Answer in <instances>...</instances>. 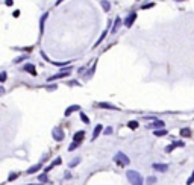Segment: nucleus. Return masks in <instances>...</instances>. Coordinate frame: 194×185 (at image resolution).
Returning <instances> with one entry per match:
<instances>
[{
    "mask_svg": "<svg viewBox=\"0 0 194 185\" xmlns=\"http://www.w3.org/2000/svg\"><path fill=\"white\" fill-rule=\"evenodd\" d=\"M28 58H29L28 55H23V56H18V58H17V59H15L14 62H15V64H18V62H21V61H23V59H28Z\"/></svg>",
    "mask_w": 194,
    "mask_h": 185,
    "instance_id": "27",
    "label": "nucleus"
},
{
    "mask_svg": "<svg viewBox=\"0 0 194 185\" xmlns=\"http://www.w3.org/2000/svg\"><path fill=\"white\" fill-rule=\"evenodd\" d=\"M32 185H36V184H32ZM38 185H42V184H38Z\"/></svg>",
    "mask_w": 194,
    "mask_h": 185,
    "instance_id": "37",
    "label": "nucleus"
},
{
    "mask_svg": "<svg viewBox=\"0 0 194 185\" xmlns=\"http://www.w3.org/2000/svg\"><path fill=\"white\" fill-rule=\"evenodd\" d=\"M106 35H108V30H105V32H103V34H102V35H100V38H99V40H97V43H96V47H97V46H99V44L102 43V41H103V40H105V36H106Z\"/></svg>",
    "mask_w": 194,
    "mask_h": 185,
    "instance_id": "21",
    "label": "nucleus"
},
{
    "mask_svg": "<svg viewBox=\"0 0 194 185\" xmlns=\"http://www.w3.org/2000/svg\"><path fill=\"white\" fill-rule=\"evenodd\" d=\"M120 24H121V18H120V17H117V18H115V24H114V28H112L111 32H112V34H115V32H117V29L120 28Z\"/></svg>",
    "mask_w": 194,
    "mask_h": 185,
    "instance_id": "17",
    "label": "nucleus"
},
{
    "mask_svg": "<svg viewBox=\"0 0 194 185\" xmlns=\"http://www.w3.org/2000/svg\"><path fill=\"white\" fill-rule=\"evenodd\" d=\"M38 181H40L41 184H44V182H47V174H46V173H42V174H40V176H38Z\"/></svg>",
    "mask_w": 194,
    "mask_h": 185,
    "instance_id": "22",
    "label": "nucleus"
},
{
    "mask_svg": "<svg viewBox=\"0 0 194 185\" xmlns=\"http://www.w3.org/2000/svg\"><path fill=\"white\" fill-rule=\"evenodd\" d=\"M114 161L118 164V165H129V162H131V159H129V156H126L123 152H117L115 156H114Z\"/></svg>",
    "mask_w": 194,
    "mask_h": 185,
    "instance_id": "2",
    "label": "nucleus"
},
{
    "mask_svg": "<svg viewBox=\"0 0 194 185\" xmlns=\"http://www.w3.org/2000/svg\"><path fill=\"white\" fill-rule=\"evenodd\" d=\"M100 5H102V8H103V11L109 12V9H111V3L108 2V0H100Z\"/></svg>",
    "mask_w": 194,
    "mask_h": 185,
    "instance_id": "15",
    "label": "nucleus"
},
{
    "mask_svg": "<svg viewBox=\"0 0 194 185\" xmlns=\"http://www.w3.org/2000/svg\"><path fill=\"white\" fill-rule=\"evenodd\" d=\"M42 167V164L40 162V164H35V165H32L30 168H29V170H28V174H32V173H36V172H38L40 170V168Z\"/></svg>",
    "mask_w": 194,
    "mask_h": 185,
    "instance_id": "14",
    "label": "nucleus"
},
{
    "mask_svg": "<svg viewBox=\"0 0 194 185\" xmlns=\"http://www.w3.org/2000/svg\"><path fill=\"white\" fill-rule=\"evenodd\" d=\"M102 131H103V126H102V124H97L96 128H94V132H93V140H96L97 137L102 134Z\"/></svg>",
    "mask_w": 194,
    "mask_h": 185,
    "instance_id": "12",
    "label": "nucleus"
},
{
    "mask_svg": "<svg viewBox=\"0 0 194 185\" xmlns=\"http://www.w3.org/2000/svg\"><path fill=\"white\" fill-rule=\"evenodd\" d=\"M52 137H53V140L55 141H62L64 140V132L62 129H59V128H55L52 132Z\"/></svg>",
    "mask_w": 194,
    "mask_h": 185,
    "instance_id": "4",
    "label": "nucleus"
},
{
    "mask_svg": "<svg viewBox=\"0 0 194 185\" xmlns=\"http://www.w3.org/2000/svg\"><path fill=\"white\" fill-rule=\"evenodd\" d=\"M12 3H14V0H6V2H5L6 6H12Z\"/></svg>",
    "mask_w": 194,
    "mask_h": 185,
    "instance_id": "33",
    "label": "nucleus"
},
{
    "mask_svg": "<svg viewBox=\"0 0 194 185\" xmlns=\"http://www.w3.org/2000/svg\"><path fill=\"white\" fill-rule=\"evenodd\" d=\"M181 137H191V129L190 128L181 129Z\"/></svg>",
    "mask_w": 194,
    "mask_h": 185,
    "instance_id": "18",
    "label": "nucleus"
},
{
    "mask_svg": "<svg viewBox=\"0 0 194 185\" xmlns=\"http://www.w3.org/2000/svg\"><path fill=\"white\" fill-rule=\"evenodd\" d=\"M56 88V85H50V87H47V89H50V91H52V89H55Z\"/></svg>",
    "mask_w": 194,
    "mask_h": 185,
    "instance_id": "35",
    "label": "nucleus"
},
{
    "mask_svg": "<svg viewBox=\"0 0 194 185\" xmlns=\"http://www.w3.org/2000/svg\"><path fill=\"white\" fill-rule=\"evenodd\" d=\"M156 182V178L155 176H150V178H147V185H153Z\"/></svg>",
    "mask_w": 194,
    "mask_h": 185,
    "instance_id": "28",
    "label": "nucleus"
},
{
    "mask_svg": "<svg viewBox=\"0 0 194 185\" xmlns=\"http://www.w3.org/2000/svg\"><path fill=\"white\" fill-rule=\"evenodd\" d=\"M61 162H62V159H61V158H56V159H53V162L50 164V165H47V167L44 168V170H46V173H47V172H50V170H52L53 167L59 165V164H61Z\"/></svg>",
    "mask_w": 194,
    "mask_h": 185,
    "instance_id": "10",
    "label": "nucleus"
},
{
    "mask_svg": "<svg viewBox=\"0 0 194 185\" xmlns=\"http://www.w3.org/2000/svg\"><path fill=\"white\" fill-rule=\"evenodd\" d=\"M97 106L103 108V109H118L117 106H114V105H111V103H106V102H99V103H97Z\"/></svg>",
    "mask_w": 194,
    "mask_h": 185,
    "instance_id": "11",
    "label": "nucleus"
},
{
    "mask_svg": "<svg viewBox=\"0 0 194 185\" xmlns=\"http://www.w3.org/2000/svg\"><path fill=\"white\" fill-rule=\"evenodd\" d=\"M70 70H71L70 67L64 68V70H61V73H56V75L50 76V77L47 79V81H55V79H62V77H65V76H68V75H70Z\"/></svg>",
    "mask_w": 194,
    "mask_h": 185,
    "instance_id": "3",
    "label": "nucleus"
},
{
    "mask_svg": "<svg viewBox=\"0 0 194 185\" xmlns=\"http://www.w3.org/2000/svg\"><path fill=\"white\" fill-rule=\"evenodd\" d=\"M153 6H155V3H146V5H143V9H150Z\"/></svg>",
    "mask_w": 194,
    "mask_h": 185,
    "instance_id": "30",
    "label": "nucleus"
},
{
    "mask_svg": "<svg viewBox=\"0 0 194 185\" xmlns=\"http://www.w3.org/2000/svg\"><path fill=\"white\" fill-rule=\"evenodd\" d=\"M85 138V131H77L76 134L73 135V141H76V143H80Z\"/></svg>",
    "mask_w": 194,
    "mask_h": 185,
    "instance_id": "8",
    "label": "nucleus"
},
{
    "mask_svg": "<svg viewBox=\"0 0 194 185\" xmlns=\"http://www.w3.org/2000/svg\"><path fill=\"white\" fill-rule=\"evenodd\" d=\"M127 126H129L131 129H137V128H138V121H129Z\"/></svg>",
    "mask_w": 194,
    "mask_h": 185,
    "instance_id": "25",
    "label": "nucleus"
},
{
    "mask_svg": "<svg viewBox=\"0 0 194 185\" xmlns=\"http://www.w3.org/2000/svg\"><path fill=\"white\" fill-rule=\"evenodd\" d=\"M135 20H137V12H131V14H129L127 17L125 18V26H126V28H131Z\"/></svg>",
    "mask_w": 194,
    "mask_h": 185,
    "instance_id": "5",
    "label": "nucleus"
},
{
    "mask_svg": "<svg viewBox=\"0 0 194 185\" xmlns=\"http://www.w3.org/2000/svg\"><path fill=\"white\" fill-rule=\"evenodd\" d=\"M23 71H28V73H30L32 76H36V70H35V65L34 64H24V67H23Z\"/></svg>",
    "mask_w": 194,
    "mask_h": 185,
    "instance_id": "6",
    "label": "nucleus"
},
{
    "mask_svg": "<svg viewBox=\"0 0 194 185\" xmlns=\"http://www.w3.org/2000/svg\"><path fill=\"white\" fill-rule=\"evenodd\" d=\"M103 134H105V135H109V134H112V128H111V126H108V128L105 129V132H103Z\"/></svg>",
    "mask_w": 194,
    "mask_h": 185,
    "instance_id": "32",
    "label": "nucleus"
},
{
    "mask_svg": "<svg viewBox=\"0 0 194 185\" xmlns=\"http://www.w3.org/2000/svg\"><path fill=\"white\" fill-rule=\"evenodd\" d=\"M47 17H49V12H46V14L41 17V20H40V30H41V32L44 30V24H46V20H47Z\"/></svg>",
    "mask_w": 194,
    "mask_h": 185,
    "instance_id": "16",
    "label": "nucleus"
},
{
    "mask_svg": "<svg viewBox=\"0 0 194 185\" xmlns=\"http://www.w3.org/2000/svg\"><path fill=\"white\" fill-rule=\"evenodd\" d=\"M153 134H155L156 137H164V135H167V131H165V129H155Z\"/></svg>",
    "mask_w": 194,
    "mask_h": 185,
    "instance_id": "19",
    "label": "nucleus"
},
{
    "mask_svg": "<svg viewBox=\"0 0 194 185\" xmlns=\"http://www.w3.org/2000/svg\"><path fill=\"white\" fill-rule=\"evenodd\" d=\"M80 120H82L85 124H88V123H90V118H88V117H87V115H85L84 112H80Z\"/></svg>",
    "mask_w": 194,
    "mask_h": 185,
    "instance_id": "24",
    "label": "nucleus"
},
{
    "mask_svg": "<svg viewBox=\"0 0 194 185\" xmlns=\"http://www.w3.org/2000/svg\"><path fill=\"white\" fill-rule=\"evenodd\" d=\"M147 128H152V129H162L164 128V121H161V120H155L152 121Z\"/></svg>",
    "mask_w": 194,
    "mask_h": 185,
    "instance_id": "7",
    "label": "nucleus"
},
{
    "mask_svg": "<svg viewBox=\"0 0 194 185\" xmlns=\"http://www.w3.org/2000/svg\"><path fill=\"white\" fill-rule=\"evenodd\" d=\"M193 182H194V172L191 173V176H190V178H188V181H187V185H191Z\"/></svg>",
    "mask_w": 194,
    "mask_h": 185,
    "instance_id": "29",
    "label": "nucleus"
},
{
    "mask_svg": "<svg viewBox=\"0 0 194 185\" xmlns=\"http://www.w3.org/2000/svg\"><path fill=\"white\" fill-rule=\"evenodd\" d=\"M61 2H64V0H56V5H61Z\"/></svg>",
    "mask_w": 194,
    "mask_h": 185,
    "instance_id": "36",
    "label": "nucleus"
},
{
    "mask_svg": "<svg viewBox=\"0 0 194 185\" xmlns=\"http://www.w3.org/2000/svg\"><path fill=\"white\" fill-rule=\"evenodd\" d=\"M17 178H18V173H11V174H9V178H8V181H9V182H12V181H15Z\"/></svg>",
    "mask_w": 194,
    "mask_h": 185,
    "instance_id": "26",
    "label": "nucleus"
},
{
    "mask_svg": "<svg viewBox=\"0 0 194 185\" xmlns=\"http://www.w3.org/2000/svg\"><path fill=\"white\" fill-rule=\"evenodd\" d=\"M126 178H127V181H129L131 185H144L143 176L138 172H135V170H127Z\"/></svg>",
    "mask_w": 194,
    "mask_h": 185,
    "instance_id": "1",
    "label": "nucleus"
},
{
    "mask_svg": "<svg viewBox=\"0 0 194 185\" xmlns=\"http://www.w3.org/2000/svg\"><path fill=\"white\" fill-rule=\"evenodd\" d=\"M80 162V158H74V159L73 161H70V164H68V167L70 168H73V167H76L77 165V164Z\"/></svg>",
    "mask_w": 194,
    "mask_h": 185,
    "instance_id": "20",
    "label": "nucleus"
},
{
    "mask_svg": "<svg viewBox=\"0 0 194 185\" xmlns=\"http://www.w3.org/2000/svg\"><path fill=\"white\" fill-rule=\"evenodd\" d=\"M79 108H80L79 105H71V106H68V108L65 109V112H64V114H65V117H68V115H71L73 111H77Z\"/></svg>",
    "mask_w": 194,
    "mask_h": 185,
    "instance_id": "13",
    "label": "nucleus"
},
{
    "mask_svg": "<svg viewBox=\"0 0 194 185\" xmlns=\"http://www.w3.org/2000/svg\"><path fill=\"white\" fill-rule=\"evenodd\" d=\"M77 146H79V143H76V141H73V143H71V144H70V146H68V150H70V152H73L74 149H77Z\"/></svg>",
    "mask_w": 194,
    "mask_h": 185,
    "instance_id": "23",
    "label": "nucleus"
},
{
    "mask_svg": "<svg viewBox=\"0 0 194 185\" xmlns=\"http://www.w3.org/2000/svg\"><path fill=\"white\" fill-rule=\"evenodd\" d=\"M176 2H182V0H176Z\"/></svg>",
    "mask_w": 194,
    "mask_h": 185,
    "instance_id": "38",
    "label": "nucleus"
},
{
    "mask_svg": "<svg viewBox=\"0 0 194 185\" xmlns=\"http://www.w3.org/2000/svg\"><path fill=\"white\" fill-rule=\"evenodd\" d=\"M0 81H2V83H5V81H6V73L2 71V75H0Z\"/></svg>",
    "mask_w": 194,
    "mask_h": 185,
    "instance_id": "31",
    "label": "nucleus"
},
{
    "mask_svg": "<svg viewBox=\"0 0 194 185\" xmlns=\"http://www.w3.org/2000/svg\"><path fill=\"white\" fill-rule=\"evenodd\" d=\"M152 167L155 168L156 172H167V170H168V165H167V164H158V162H156V164H153Z\"/></svg>",
    "mask_w": 194,
    "mask_h": 185,
    "instance_id": "9",
    "label": "nucleus"
},
{
    "mask_svg": "<svg viewBox=\"0 0 194 185\" xmlns=\"http://www.w3.org/2000/svg\"><path fill=\"white\" fill-rule=\"evenodd\" d=\"M70 85H80V83L77 81H71V82H70Z\"/></svg>",
    "mask_w": 194,
    "mask_h": 185,
    "instance_id": "34",
    "label": "nucleus"
}]
</instances>
